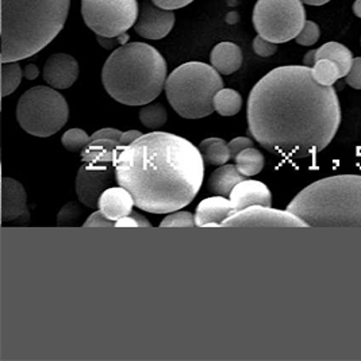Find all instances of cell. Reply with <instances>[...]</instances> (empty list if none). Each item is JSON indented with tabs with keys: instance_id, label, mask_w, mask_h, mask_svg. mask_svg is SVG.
<instances>
[{
	"instance_id": "836d02e7",
	"label": "cell",
	"mask_w": 361,
	"mask_h": 361,
	"mask_svg": "<svg viewBox=\"0 0 361 361\" xmlns=\"http://www.w3.org/2000/svg\"><path fill=\"white\" fill-rule=\"evenodd\" d=\"M115 226L114 221L109 219L100 210L91 214L87 221L82 224V228H113Z\"/></svg>"
},
{
	"instance_id": "3957f363",
	"label": "cell",
	"mask_w": 361,
	"mask_h": 361,
	"mask_svg": "<svg viewBox=\"0 0 361 361\" xmlns=\"http://www.w3.org/2000/svg\"><path fill=\"white\" fill-rule=\"evenodd\" d=\"M71 0H1V63L47 48L66 26Z\"/></svg>"
},
{
	"instance_id": "5b68a950",
	"label": "cell",
	"mask_w": 361,
	"mask_h": 361,
	"mask_svg": "<svg viewBox=\"0 0 361 361\" xmlns=\"http://www.w3.org/2000/svg\"><path fill=\"white\" fill-rule=\"evenodd\" d=\"M287 210L312 228H361V175L314 181L290 202Z\"/></svg>"
},
{
	"instance_id": "4dcf8cb0",
	"label": "cell",
	"mask_w": 361,
	"mask_h": 361,
	"mask_svg": "<svg viewBox=\"0 0 361 361\" xmlns=\"http://www.w3.org/2000/svg\"><path fill=\"white\" fill-rule=\"evenodd\" d=\"M319 37H321L319 26L312 20H306L302 32L298 34L295 41L296 44H299L302 47H312L318 42Z\"/></svg>"
},
{
	"instance_id": "f35d334b",
	"label": "cell",
	"mask_w": 361,
	"mask_h": 361,
	"mask_svg": "<svg viewBox=\"0 0 361 361\" xmlns=\"http://www.w3.org/2000/svg\"><path fill=\"white\" fill-rule=\"evenodd\" d=\"M141 137H142V133L138 132V130H128V132L122 133L119 144L121 145H130Z\"/></svg>"
},
{
	"instance_id": "d590c367",
	"label": "cell",
	"mask_w": 361,
	"mask_h": 361,
	"mask_svg": "<svg viewBox=\"0 0 361 361\" xmlns=\"http://www.w3.org/2000/svg\"><path fill=\"white\" fill-rule=\"evenodd\" d=\"M253 147V141L247 137H237L234 140H231L229 142L230 153H231V157H237L238 153H241L243 150H245L247 148H252Z\"/></svg>"
},
{
	"instance_id": "484cf974",
	"label": "cell",
	"mask_w": 361,
	"mask_h": 361,
	"mask_svg": "<svg viewBox=\"0 0 361 361\" xmlns=\"http://www.w3.org/2000/svg\"><path fill=\"white\" fill-rule=\"evenodd\" d=\"M166 119H168L166 110L160 103H148L140 111L141 123L152 130H157L163 128L166 123Z\"/></svg>"
},
{
	"instance_id": "5bb4252c",
	"label": "cell",
	"mask_w": 361,
	"mask_h": 361,
	"mask_svg": "<svg viewBox=\"0 0 361 361\" xmlns=\"http://www.w3.org/2000/svg\"><path fill=\"white\" fill-rule=\"evenodd\" d=\"M27 195L19 181L4 176L1 179V221L3 224L17 219H29Z\"/></svg>"
},
{
	"instance_id": "f546056e",
	"label": "cell",
	"mask_w": 361,
	"mask_h": 361,
	"mask_svg": "<svg viewBox=\"0 0 361 361\" xmlns=\"http://www.w3.org/2000/svg\"><path fill=\"white\" fill-rule=\"evenodd\" d=\"M80 216H82V207L75 202H69L57 215V225L59 226H72L80 219Z\"/></svg>"
},
{
	"instance_id": "e575fe53",
	"label": "cell",
	"mask_w": 361,
	"mask_h": 361,
	"mask_svg": "<svg viewBox=\"0 0 361 361\" xmlns=\"http://www.w3.org/2000/svg\"><path fill=\"white\" fill-rule=\"evenodd\" d=\"M98 38V42L104 48V49L111 50L116 48V47H122L125 44L129 42V35L128 33L121 34V35H116V37H100L97 35Z\"/></svg>"
},
{
	"instance_id": "bcb514c9",
	"label": "cell",
	"mask_w": 361,
	"mask_h": 361,
	"mask_svg": "<svg viewBox=\"0 0 361 361\" xmlns=\"http://www.w3.org/2000/svg\"><path fill=\"white\" fill-rule=\"evenodd\" d=\"M360 154H361V150H360ZM360 169H361V166H360Z\"/></svg>"
},
{
	"instance_id": "60d3db41",
	"label": "cell",
	"mask_w": 361,
	"mask_h": 361,
	"mask_svg": "<svg viewBox=\"0 0 361 361\" xmlns=\"http://www.w3.org/2000/svg\"><path fill=\"white\" fill-rule=\"evenodd\" d=\"M39 75V69L35 64H27L23 69V76L27 79V80H35Z\"/></svg>"
},
{
	"instance_id": "ffe728a7",
	"label": "cell",
	"mask_w": 361,
	"mask_h": 361,
	"mask_svg": "<svg viewBox=\"0 0 361 361\" xmlns=\"http://www.w3.org/2000/svg\"><path fill=\"white\" fill-rule=\"evenodd\" d=\"M118 147H119V142L114 140H106V138L91 140L90 144L82 149V163H91V164L114 163Z\"/></svg>"
},
{
	"instance_id": "603a6c76",
	"label": "cell",
	"mask_w": 361,
	"mask_h": 361,
	"mask_svg": "<svg viewBox=\"0 0 361 361\" xmlns=\"http://www.w3.org/2000/svg\"><path fill=\"white\" fill-rule=\"evenodd\" d=\"M243 107L241 95L231 88H222L214 97V110L222 116L238 114Z\"/></svg>"
},
{
	"instance_id": "30bf717a",
	"label": "cell",
	"mask_w": 361,
	"mask_h": 361,
	"mask_svg": "<svg viewBox=\"0 0 361 361\" xmlns=\"http://www.w3.org/2000/svg\"><path fill=\"white\" fill-rule=\"evenodd\" d=\"M224 228H306L300 216L288 210H278L268 206H250L234 212L222 224Z\"/></svg>"
},
{
	"instance_id": "cb8c5ba5",
	"label": "cell",
	"mask_w": 361,
	"mask_h": 361,
	"mask_svg": "<svg viewBox=\"0 0 361 361\" xmlns=\"http://www.w3.org/2000/svg\"><path fill=\"white\" fill-rule=\"evenodd\" d=\"M235 166L244 176H255L263 171L265 160L260 150L253 148H247L238 153L235 157Z\"/></svg>"
},
{
	"instance_id": "ab89813d",
	"label": "cell",
	"mask_w": 361,
	"mask_h": 361,
	"mask_svg": "<svg viewBox=\"0 0 361 361\" xmlns=\"http://www.w3.org/2000/svg\"><path fill=\"white\" fill-rule=\"evenodd\" d=\"M115 228H140V225H138V222L135 221V218L133 216L132 214H129V215L118 219L115 222Z\"/></svg>"
},
{
	"instance_id": "7c38bea8",
	"label": "cell",
	"mask_w": 361,
	"mask_h": 361,
	"mask_svg": "<svg viewBox=\"0 0 361 361\" xmlns=\"http://www.w3.org/2000/svg\"><path fill=\"white\" fill-rule=\"evenodd\" d=\"M175 20L173 11L160 8L150 0L142 4L134 30L147 39H163L173 29Z\"/></svg>"
},
{
	"instance_id": "d6a6232c",
	"label": "cell",
	"mask_w": 361,
	"mask_h": 361,
	"mask_svg": "<svg viewBox=\"0 0 361 361\" xmlns=\"http://www.w3.org/2000/svg\"><path fill=\"white\" fill-rule=\"evenodd\" d=\"M345 82L353 90H361V57L353 59V64L345 76Z\"/></svg>"
},
{
	"instance_id": "d6986e66",
	"label": "cell",
	"mask_w": 361,
	"mask_h": 361,
	"mask_svg": "<svg viewBox=\"0 0 361 361\" xmlns=\"http://www.w3.org/2000/svg\"><path fill=\"white\" fill-rule=\"evenodd\" d=\"M247 176H244L235 165H221L218 169H215L210 179L207 181V188L214 195L228 197L231 194L233 188L245 180Z\"/></svg>"
},
{
	"instance_id": "4fadbf2b",
	"label": "cell",
	"mask_w": 361,
	"mask_h": 361,
	"mask_svg": "<svg viewBox=\"0 0 361 361\" xmlns=\"http://www.w3.org/2000/svg\"><path fill=\"white\" fill-rule=\"evenodd\" d=\"M79 78V63L66 53L51 54L44 66V80L56 90L72 87Z\"/></svg>"
},
{
	"instance_id": "7bdbcfd3",
	"label": "cell",
	"mask_w": 361,
	"mask_h": 361,
	"mask_svg": "<svg viewBox=\"0 0 361 361\" xmlns=\"http://www.w3.org/2000/svg\"><path fill=\"white\" fill-rule=\"evenodd\" d=\"M132 215L135 218V221L138 222L140 228H150V222H149L148 219H147L144 215L135 213V212H132Z\"/></svg>"
},
{
	"instance_id": "7a4b0ae2",
	"label": "cell",
	"mask_w": 361,
	"mask_h": 361,
	"mask_svg": "<svg viewBox=\"0 0 361 361\" xmlns=\"http://www.w3.org/2000/svg\"><path fill=\"white\" fill-rule=\"evenodd\" d=\"M116 183L125 187L140 210L173 213L188 206L199 192L204 160L188 140L172 133L142 134L130 145L118 147Z\"/></svg>"
},
{
	"instance_id": "ba28073f",
	"label": "cell",
	"mask_w": 361,
	"mask_h": 361,
	"mask_svg": "<svg viewBox=\"0 0 361 361\" xmlns=\"http://www.w3.org/2000/svg\"><path fill=\"white\" fill-rule=\"evenodd\" d=\"M253 26L259 35L274 44L295 39L306 23L302 0H257Z\"/></svg>"
},
{
	"instance_id": "8992f818",
	"label": "cell",
	"mask_w": 361,
	"mask_h": 361,
	"mask_svg": "<svg viewBox=\"0 0 361 361\" xmlns=\"http://www.w3.org/2000/svg\"><path fill=\"white\" fill-rule=\"evenodd\" d=\"M224 88V80L213 66L191 61L173 69L166 78L165 94L169 104L185 119L213 114L214 97Z\"/></svg>"
},
{
	"instance_id": "e0dca14e",
	"label": "cell",
	"mask_w": 361,
	"mask_h": 361,
	"mask_svg": "<svg viewBox=\"0 0 361 361\" xmlns=\"http://www.w3.org/2000/svg\"><path fill=\"white\" fill-rule=\"evenodd\" d=\"M135 206L133 195L122 185L107 188L99 199L98 209L109 219L116 222L118 219L132 214Z\"/></svg>"
},
{
	"instance_id": "4316f807",
	"label": "cell",
	"mask_w": 361,
	"mask_h": 361,
	"mask_svg": "<svg viewBox=\"0 0 361 361\" xmlns=\"http://www.w3.org/2000/svg\"><path fill=\"white\" fill-rule=\"evenodd\" d=\"M312 76L321 85H333L338 79H341L340 68L334 61L328 59L318 60L314 64Z\"/></svg>"
},
{
	"instance_id": "2e32d148",
	"label": "cell",
	"mask_w": 361,
	"mask_h": 361,
	"mask_svg": "<svg viewBox=\"0 0 361 361\" xmlns=\"http://www.w3.org/2000/svg\"><path fill=\"white\" fill-rule=\"evenodd\" d=\"M234 212L235 210L230 199L214 195L197 204L195 224L197 228H219Z\"/></svg>"
},
{
	"instance_id": "6da1fadb",
	"label": "cell",
	"mask_w": 361,
	"mask_h": 361,
	"mask_svg": "<svg viewBox=\"0 0 361 361\" xmlns=\"http://www.w3.org/2000/svg\"><path fill=\"white\" fill-rule=\"evenodd\" d=\"M253 138L283 159H306L328 148L341 125L333 85H321L312 66H284L268 72L247 99Z\"/></svg>"
},
{
	"instance_id": "277c9868",
	"label": "cell",
	"mask_w": 361,
	"mask_h": 361,
	"mask_svg": "<svg viewBox=\"0 0 361 361\" xmlns=\"http://www.w3.org/2000/svg\"><path fill=\"white\" fill-rule=\"evenodd\" d=\"M166 73V61L159 50L144 42H128L106 60L102 82L116 102L126 106H145L161 94Z\"/></svg>"
},
{
	"instance_id": "d4e9b609",
	"label": "cell",
	"mask_w": 361,
	"mask_h": 361,
	"mask_svg": "<svg viewBox=\"0 0 361 361\" xmlns=\"http://www.w3.org/2000/svg\"><path fill=\"white\" fill-rule=\"evenodd\" d=\"M23 72L18 61L1 63V97H8L17 91L22 82Z\"/></svg>"
},
{
	"instance_id": "74e56055",
	"label": "cell",
	"mask_w": 361,
	"mask_h": 361,
	"mask_svg": "<svg viewBox=\"0 0 361 361\" xmlns=\"http://www.w3.org/2000/svg\"><path fill=\"white\" fill-rule=\"evenodd\" d=\"M122 133L123 132H121V130H118V129H113V128H104V129H100L98 132L94 133V134L91 135V140L106 138V140H114V141L119 142V140H121V137H122Z\"/></svg>"
},
{
	"instance_id": "1f68e13d",
	"label": "cell",
	"mask_w": 361,
	"mask_h": 361,
	"mask_svg": "<svg viewBox=\"0 0 361 361\" xmlns=\"http://www.w3.org/2000/svg\"><path fill=\"white\" fill-rule=\"evenodd\" d=\"M253 50L260 57H271L278 51V44H274L263 38L262 35H257L253 39Z\"/></svg>"
},
{
	"instance_id": "8d00e7d4",
	"label": "cell",
	"mask_w": 361,
	"mask_h": 361,
	"mask_svg": "<svg viewBox=\"0 0 361 361\" xmlns=\"http://www.w3.org/2000/svg\"><path fill=\"white\" fill-rule=\"evenodd\" d=\"M157 7L169 10V11H175L183 7H187L188 4H191L194 0H152Z\"/></svg>"
},
{
	"instance_id": "83f0119b",
	"label": "cell",
	"mask_w": 361,
	"mask_h": 361,
	"mask_svg": "<svg viewBox=\"0 0 361 361\" xmlns=\"http://www.w3.org/2000/svg\"><path fill=\"white\" fill-rule=\"evenodd\" d=\"M90 141H91V137L82 129H69L61 137V142L64 148L73 153L82 152V149L90 144Z\"/></svg>"
},
{
	"instance_id": "52a82bcc",
	"label": "cell",
	"mask_w": 361,
	"mask_h": 361,
	"mask_svg": "<svg viewBox=\"0 0 361 361\" xmlns=\"http://www.w3.org/2000/svg\"><path fill=\"white\" fill-rule=\"evenodd\" d=\"M69 118L66 99L53 87L27 90L17 104L20 128L34 137H50L66 126Z\"/></svg>"
},
{
	"instance_id": "b9f144b4",
	"label": "cell",
	"mask_w": 361,
	"mask_h": 361,
	"mask_svg": "<svg viewBox=\"0 0 361 361\" xmlns=\"http://www.w3.org/2000/svg\"><path fill=\"white\" fill-rule=\"evenodd\" d=\"M315 54H317V50H310L305 54L303 57V66H314V64L317 63V59H315Z\"/></svg>"
},
{
	"instance_id": "8fae6325",
	"label": "cell",
	"mask_w": 361,
	"mask_h": 361,
	"mask_svg": "<svg viewBox=\"0 0 361 361\" xmlns=\"http://www.w3.org/2000/svg\"><path fill=\"white\" fill-rule=\"evenodd\" d=\"M115 183H116V176H115L114 163H109V164L84 163L80 166L75 181L76 195L84 206L97 209L102 194L107 188L114 187Z\"/></svg>"
},
{
	"instance_id": "f1b7e54d",
	"label": "cell",
	"mask_w": 361,
	"mask_h": 361,
	"mask_svg": "<svg viewBox=\"0 0 361 361\" xmlns=\"http://www.w3.org/2000/svg\"><path fill=\"white\" fill-rule=\"evenodd\" d=\"M195 216L188 212H173L165 216L160 228H194Z\"/></svg>"
},
{
	"instance_id": "44dd1931",
	"label": "cell",
	"mask_w": 361,
	"mask_h": 361,
	"mask_svg": "<svg viewBox=\"0 0 361 361\" xmlns=\"http://www.w3.org/2000/svg\"><path fill=\"white\" fill-rule=\"evenodd\" d=\"M315 59H317V61L322 60V59H328V60L334 61L340 68L341 78H345L348 75V72L350 71L352 64H353L352 51L348 49L343 44L334 42V41L326 42L319 49H317Z\"/></svg>"
},
{
	"instance_id": "9a60e30c",
	"label": "cell",
	"mask_w": 361,
	"mask_h": 361,
	"mask_svg": "<svg viewBox=\"0 0 361 361\" xmlns=\"http://www.w3.org/2000/svg\"><path fill=\"white\" fill-rule=\"evenodd\" d=\"M229 197L235 212L244 210L250 206L271 207L272 204V194L262 181L245 179L233 188Z\"/></svg>"
},
{
	"instance_id": "9c48e42d",
	"label": "cell",
	"mask_w": 361,
	"mask_h": 361,
	"mask_svg": "<svg viewBox=\"0 0 361 361\" xmlns=\"http://www.w3.org/2000/svg\"><path fill=\"white\" fill-rule=\"evenodd\" d=\"M137 0H82L88 29L100 37H116L130 30L138 19Z\"/></svg>"
},
{
	"instance_id": "ac0fdd59",
	"label": "cell",
	"mask_w": 361,
	"mask_h": 361,
	"mask_svg": "<svg viewBox=\"0 0 361 361\" xmlns=\"http://www.w3.org/2000/svg\"><path fill=\"white\" fill-rule=\"evenodd\" d=\"M243 50L233 42H221L214 47L210 54L212 66L221 75H231L243 66Z\"/></svg>"
},
{
	"instance_id": "ee69618b",
	"label": "cell",
	"mask_w": 361,
	"mask_h": 361,
	"mask_svg": "<svg viewBox=\"0 0 361 361\" xmlns=\"http://www.w3.org/2000/svg\"><path fill=\"white\" fill-rule=\"evenodd\" d=\"M305 4H309V6H324L329 3L330 0H302Z\"/></svg>"
},
{
	"instance_id": "f6af8a7d",
	"label": "cell",
	"mask_w": 361,
	"mask_h": 361,
	"mask_svg": "<svg viewBox=\"0 0 361 361\" xmlns=\"http://www.w3.org/2000/svg\"><path fill=\"white\" fill-rule=\"evenodd\" d=\"M353 13L355 16L361 19V0H356L353 4Z\"/></svg>"
},
{
	"instance_id": "7402d4cb",
	"label": "cell",
	"mask_w": 361,
	"mask_h": 361,
	"mask_svg": "<svg viewBox=\"0 0 361 361\" xmlns=\"http://www.w3.org/2000/svg\"><path fill=\"white\" fill-rule=\"evenodd\" d=\"M199 150L203 156V160L207 164L214 165V166L228 164V161L231 159L229 144H226L222 138L213 137V138L203 140L199 145Z\"/></svg>"
}]
</instances>
